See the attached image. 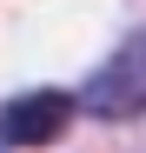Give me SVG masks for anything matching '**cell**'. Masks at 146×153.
<instances>
[{
  "label": "cell",
  "instance_id": "6da1fadb",
  "mask_svg": "<svg viewBox=\"0 0 146 153\" xmlns=\"http://www.w3.org/2000/svg\"><path fill=\"white\" fill-rule=\"evenodd\" d=\"M80 100H86V113H100V120H133V113H146V27L113 47V60L86 80Z\"/></svg>",
  "mask_w": 146,
  "mask_h": 153
},
{
  "label": "cell",
  "instance_id": "7a4b0ae2",
  "mask_svg": "<svg viewBox=\"0 0 146 153\" xmlns=\"http://www.w3.org/2000/svg\"><path fill=\"white\" fill-rule=\"evenodd\" d=\"M66 120H73V93H60V87L13 93L0 107V146H46L66 133Z\"/></svg>",
  "mask_w": 146,
  "mask_h": 153
}]
</instances>
